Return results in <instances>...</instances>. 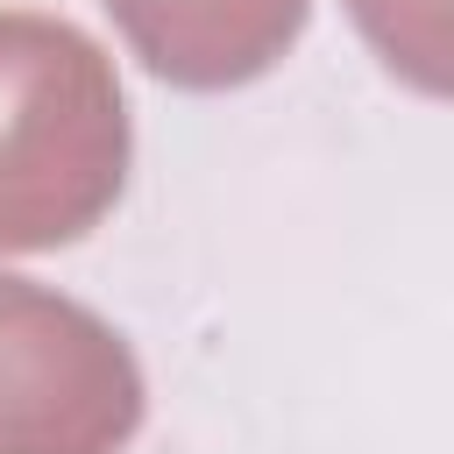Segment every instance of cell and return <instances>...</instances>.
<instances>
[{"mask_svg":"<svg viewBox=\"0 0 454 454\" xmlns=\"http://www.w3.org/2000/svg\"><path fill=\"white\" fill-rule=\"evenodd\" d=\"M383 71L426 99H454V0H348Z\"/></svg>","mask_w":454,"mask_h":454,"instance_id":"277c9868","label":"cell"},{"mask_svg":"<svg viewBox=\"0 0 454 454\" xmlns=\"http://www.w3.org/2000/svg\"><path fill=\"white\" fill-rule=\"evenodd\" d=\"M128 99L106 50L57 21L0 14V255L92 234L128 184Z\"/></svg>","mask_w":454,"mask_h":454,"instance_id":"6da1fadb","label":"cell"},{"mask_svg":"<svg viewBox=\"0 0 454 454\" xmlns=\"http://www.w3.org/2000/svg\"><path fill=\"white\" fill-rule=\"evenodd\" d=\"M142 411V362L99 312L0 277V454H121Z\"/></svg>","mask_w":454,"mask_h":454,"instance_id":"7a4b0ae2","label":"cell"},{"mask_svg":"<svg viewBox=\"0 0 454 454\" xmlns=\"http://www.w3.org/2000/svg\"><path fill=\"white\" fill-rule=\"evenodd\" d=\"M99 7L128 35V50L184 92H227L262 78L312 21V0H99Z\"/></svg>","mask_w":454,"mask_h":454,"instance_id":"3957f363","label":"cell"}]
</instances>
